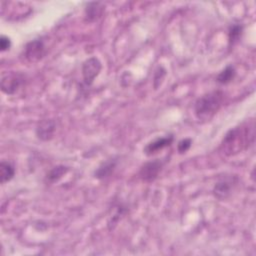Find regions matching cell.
<instances>
[{
	"instance_id": "cell-1",
	"label": "cell",
	"mask_w": 256,
	"mask_h": 256,
	"mask_svg": "<svg viewBox=\"0 0 256 256\" xmlns=\"http://www.w3.org/2000/svg\"><path fill=\"white\" fill-rule=\"evenodd\" d=\"M254 135V122L243 123L230 129L225 134L220 149L227 156L238 154L253 143Z\"/></svg>"
},
{
	"instance_id": "cell-2",
	"label": "cell",
	"mask_w": 256,
	"mask_h": 256,
	"mask_svg": "<svg viewBox=\"0 0 256 256\" xmlns=\"http://www.w3.org/2000/svg\"><path fill=\"white\" fill-rule=\"evenodd\" d=\"M224 93L220 90L208 92L199 97L194 103V114L201 121H209L221 108Z\"/></svg>"
},
{
	"instance_id": "cell-3",
	"label": "cell",
	"mask_w": 256,
	"mask_h": 256,
	"mask_svg": "<svg viewBox=\"0 0 256 256\" xmlns=\"http://www.w3.org/2000/svg\"><path fill=\"white\" fill-rule=\"evenodd\" d=\"M239 177L234 174H223L220 176L213 187V195L220 201L228 199L234 190L236 189L237 185L239 184Z\"/></svg>"
},
{
	"instance_id": "cell-4",
	"label": "cell",
	"mask_w": 256,
	"mask_h": 256,
	"mask_svg": "<svg viewBox=\"0 0 256 256\" xmlns=\"http://www.w3.org/2000/svg\"><path fill=\"white\" fill-rule=\"evenodd\" d=\"M25 76L21 73H6L1 78V90L7 95L15 94L24 84Z\"/></svg>"
},
{
	"instance_id": "cell-5",
	"label": "cell",
	"mask_w": 256,
	"mask_h": 256,
	"mask_svg": "<svg viewBox=\"0 0 256 256\" xmlns=\"http://www.w3.org/2000/svg\"><path fill=\"white\" fill-rule=\"evenodd\" d=\"M102 69V64L97 57H90L82 64L83 82L86 86H90L95 78L99 75Z\"/></svg>"
},
{
	"instance_id": "cell-6",
	"label": "cell",
	"mask_w": 256,
	"mask_h": 256,
	"mask_svg": "<svg viewBox=\"0 0 256 256\" xmlns=\"http://www.w3.org/2000/svg\"><path fill=\"white\" fill-rule=\"evenodd\" d=\"M164 166L162 159H154L144 163L139 170V177L144 182H153Z\"/></svg>"
},
{
	"instance_id": "cell-7",
	"label": "cell",
	"mask_w": 256,
	"mask_h": 256,
	"mask_svg": "<svg viewBox=\"0 0 256 256\" xmlns=\"http://www.w3.org/2000/svg\"><path fill=\"white\" fill-rule=\"evenodd\" d=\"M46 54V46L43 39L38 38L28 42L24 48V56L29 62H37Z\"/></svg>"
},
{
	"instance_id": "cell-8",
	"label": "cell",
	"mask_w": 256,
	"mask_h": 256,
	"mask_svg": "<svg viewBox=\"0 0 256 256\" xmlns=\"http://www.w3.org/2000/svg\"><path fill=\"white\" fill-rule=\"evenodd\" d=\"M174 140V137L173 135H167V136H164V137H159V138H156L155 140L149 142L143 149L144 153L147 155V156H152L153 154L157 153L158 151L164 149L165 147H168L172 144Z\"/></svg>"
},
{
	"instance_id": "cell-9",
	"label": "cell",
	"mask_w": 256,
	"mask_h": 256,
	"mask_svg": "<svg viewBox=\"0 0 256 256\" xmlns=\"http://www.w3.org/2000/svg\"><path fill=\"white\" fill-rule=\"evenodd\" d=\"M55 121L51 119L42 120L36 127V136L42 141H48L53 138L55 132Z\"/></svg>"
},
{
	"instance_id": "cell-10",
	"label": "cell",
	"mask_w": 256,
	"mask_h": 256,
	"mask_svg": "<svg viewBox=\"0 0 256 256\" xmlns=\"http://www.w3.org/2000/svg\"><path fill=\"white\" fill-rule=\"evenodd\" d=\"M105 11V5L102 2H90L86 4L84 13L87 22H94L100 19Z\"/></svg>"
},
{
	"instance_id": "cell-11",
	"label": "cell",
	"mask_w": 256,
	"mask_h": 256,
	"mask_svg": "<svg viewBox=\"0 0 256 256\" xmlns=\"http://www.w3.org/2000/svg\"><path fill=\"white\" fill-rule=\"evenodd\" d=\"M116 166L117 160L115 158H110L99 165V167L94 171V177L99 180L105 179L114 172Z\"/></svg>"
},
{
	"instance_id": "cell-12",
	"label": "cell",
	"mask_w": 256,
	"mask_h": 256,
	"mask_svg": "<svg viewBox=\"0 0 256 256\" xmlns=\"http://www.w3.org/2000/svg\"><path fill=\"white\" fill-rule=\"evenodd\" d=\"M15 175V167L9 161H1L0 163V182L1 184H5L9 182Z\"/></svg>"
},
{
	"instance_id": "cell-13",
	"label": "cell",
	"mask_w": 256,
	"mask_h": 256,
	"mask_svg": "<svg viewBox=\"0 0 256 256\" xmlns=\"http://www.w3.org/2000/svg\"><path fill=\"white\" fill-rule=\"evenodd\" d=\"M236 76V69L233 65H227L216 77V81L219 84L226 85L230 83Z\"/></svg>"
},
{
	"instance_id": "cell-14",
	"label": "cell",
	"mask_w": 256,
	"mask_h": 256,
	"mask_svg": "<svg viewBox=\"0 0 256 256\" xmlns=\"http://www.w3.org/2000/svg\"><path fill=\"white\" fill-rule=\"evenodd\" d=\"M243 33V25L240 23H233L228 30V42L229 46H234L239 42Z\"/></svg>"
},
{
	"instance_id": "cell-15",
	"label": "cell",
	"mask_w": 256,
	"mask_h": 256,
	"mask_svg": "<svg viewBox=\"0 0 256 256\" xmlns=\"http://www.w3.org/2000/svg\"><path fill=\"white\" fill-rule=\"evenodd\" d=\"M69 171V168L67 166L64 165H57L55 167H53L47 174L46 176V180L49 183H54L56 181H58L60 178H62L67 172Z\"/></svg>"
},
{
	"instance_id": "cell-16",
	"label": "cell",
	"mask_w": 256,
	"mask_h": 256,
	"mask_svg": "<svg viewBox=\"0 0 256 256\" xmlns=\"http://www.w3.org/2000/svg\"><path fill=\"white\" fill-rule=\"evenodd\" d=\"M192 145V140L190 138H185V139H182L181 141L178 142V145H177V150L180 154H183V153H186L190 147Z\"/></svg>"
},
{
	"instance_id": "cell-17",
	"label": "cell",
	"mask_w": 256,
	"mask_h": 256,
	"mask_svg": "<svg viewBox=\"0 0 256 256\" xmlns=\"http://www.w3.org/2000/svg\"><path fill=\"white\" fill-rule=\"evenodd\" d=\"M10 47H11V40H10V38H8L7 36L2 35L0 37V49H1V51L2 52L7 51V50L10 49Z\"/></svg>"
}]
</instances>
